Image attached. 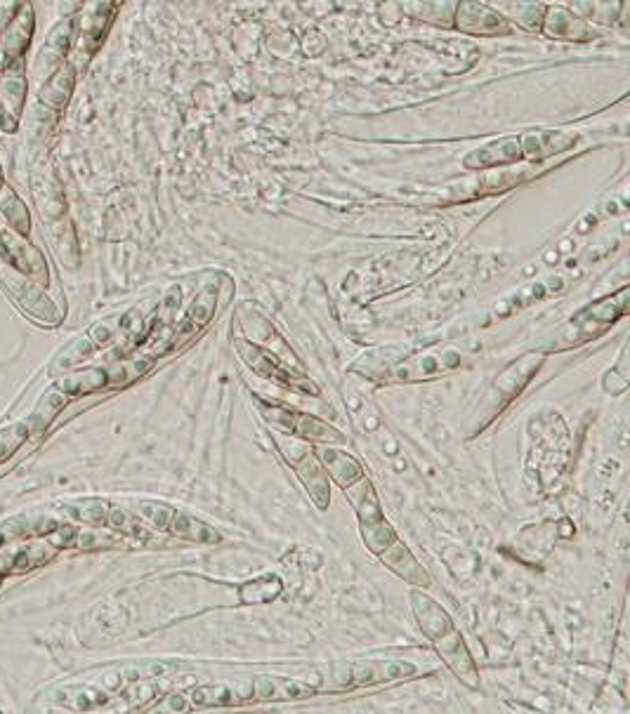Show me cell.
<instances>
[{
  "instance_id": "6da1fadb",
  "label": "cell",
  "mask_w": 630,
  "mask_h": 714,
  "mask_svg": "<svg viewBox=\"0 0 630 714\" xmlns=\"http://www.w3.org/2000/svg\"><path fill=\"white\" fill-rule=\"evenodd\" d=\"M541 363H543L541 354H527L522 356L520 361L510 363V366L498 375L487 396H484V401L479 403L477 429L487 427L496 415H501L505 408H508L510 403L524 392V387H527L529 380L534 378V373L541 368Z\"/></svg>"
},
{
  "instance_id": "7a4b0ae2",
  "label": "cell",
  "mask_w": 630,
  "mask_h": 714,
  "mask_svg": "<svg viewBox=\"0 0 630 714\" xmlns=\"http://www.w3.org/2000/svg\"><path fill=\"white\" fill-rule=\"evenodd\" d=\"M345 495L350 498L354 512H357L359 531H362L366 547L373 554H383L397 540V533L395 528L387 524L378 495L373 491V484L369 479H359L357 484L347 488Z\"/></svg>"
},
{
  "instance_id": "3957f363",
  "label": "cell",
  "mask_w": 630,
  "mask_h": 714,
  "mask_svg": "<svg viewBox=\"0 0 630 714\" xmlns=\"http://www.w3.org/2000/svg\"><path fill=\"white\" fill-rule=\"evenodd\" d=\"M260 413L274 427L286 429L288 434L300 436L305 441H321V444H343L345 441V436L338 434V429H333L328 422L314 418L310 413H298L284 406H269V403H260Z\"/></svg>"
},
{
  "instance_id": "277c9868",
  "label": "cell",
  "mask_w": 630,
  "mask_h": 714,
  "mask_svg": "<svg viewBox=\"0 0 630 714\" xmlns=\"http://www.w3.org/2000/svg\"><path fill=\"white\" fill-rule=\"evenodd\" d=\"M236 349H239L241 359H244L248 366L255 370V373L262 375V378H272L274 382H279V385H284L288 389H295V392L319 396V387L314 385V382L305 380L303 375L288 373V370L281 366V363L274 359V356L269 354L267 349L255 347V345H251V342H246V340L236 342Z\"/></svg>"
},
{
  "instance_id": "5b68a950",
  "label": "cell",
  "mask_w": 630,
  "mask_h": 714,
  "mask_svg": "<svg viewBox=\"0 0 630 714\" xmlns=\"http://www.w3.org/2000/svg\"><path fill=\"white\" fill-rule=\"evenodd\" d=\"M454 17L456 29L470 36H508L513 31L508 17L484 3H458Z\"/></svg>"
},
{
  "instance_id": "8992f818",
  "label": "cell",
  "mask_w": 630,
  "mask_h": 714,
  "mask_svg": "<svg viewBox=\"0 0 630 714\" xmlns=\"http://www.w3.org/2000/svg\"><path fill=\"white\" fill-rule=\"evenodd\" d=\"M432 646H435V651L442 656L446 667L456 674L458 682L468 686V689H479V672H477L475 658L470 656L468 644H465L463 634L458 632L456 627L432 641Z\"/></svg>"
},
{
  "instance_id": "52a82bcc",
  "label": "cell",
  "mask_w": 630,
  "mask_h": 714,
  "mask_svg": "<svg viewBox=\"0 0 630 714\" xmlns=\"http://www.w3.org/2000/svg\"><path fill=\"white\" fill-rule=\"evenodd\" d=\"M413 674H416V667L404 660H362V663L352 665V686L390 684L409 679Z\"/></svg>"
},
{
  "instance_id": "ba28073f",
  "label": "cell",
  "mask_w": 630,
  "mask_h": 714,
  "mask_svg": "<svg viewBox=\"0 0 630 714\" xmlns=\"http://www.w3.org/2000/svg\"><path fill=\"white\" fill-rule=\"evenodd\" d=\"M541 31L550 38H560V41H593L597 38V31L588 22H583L579 15H572L564 5H555V8H546V17H543Z\"/></svg>"
},
{
  "instance_id": "9c48e42d",
  "label": "cell",
  "mask_w": 630,
  "mask_h": 714,
  "mask_svg": "<svg viewBox=\"0 0 630 714\" xmlns=\"http://www.w3.org/2000/svg\"><path fill=\"white\" fill-rule=\"evenodd\" d=\"M409 599H411L413 616H416V623L420 627V632L425 634V639H428L430 644L435 639L442 637V634H446V632L454 630V627H456L449 613H446L444 608L439 606L435 599L428 597L425 592L413 590L409 594Z\"/></svg>"
},
{
  "instance_id": "30bf717a",
  "label": "cell",
  "mask_w": 630,
  "mask_h": 714,
  "mask_svg": "<svg viewBox=\"0 0 630 714\" xmlns=\"http://www.w3.org/2000/svg\"><path fill=\"white\" fill-rule=\"evenodd\" d=\"M522 144L520 137H503L487 144V147L475 149L472 154L463 158V165L468 170H487V168H503V165L522 161Z\"/></svg>"
},
{
  "instance_id": "8fae6325",
  "label": "cell",
  "mask_w": 630,
  "mask_h": 714,
  "mask_svg": "<svg viewBox=\"0 0 630 714\" xmlns=\"http://www.w3.org/2000/svg\"><path fill=\"white\" fill-rule=\"evenodd\" d=\"M461 363V354L446 352V354H420L406 359L402 366H397L395 375L397 380L416 382V380H430L437 375L449 373Z\"/></svg>"
},
{
  "instance_id": "7c38bea8",
  "label": "cell",
  "mask_w": 630,
  "mask_h": 714,
  "mask_svg": "<svg viewBox=\"0 0 630 714\" xmlns=\"http://www.w3.org/2000/svg\"><path fill=\"white\" fill-rule=\"evenodd\" d=\"M378 557L387 568H390L392 573L399 575L404 583H409L413 587H428L432 583L430 573L418 564V559L413 557L411 550L404 545V542L395 540L383 554H378Z\"/></svg>"
},
{
  "instance_id": "4fadbf2b",
  "label": "cell",
  "mask_w": 630,
  "mask_h": 714,
  "mask_svg": "<svg viewBox=\"0 0 630 714\" xmlns=\"http://www.w3.org/2000/svg\"><path fill=\"white\" fill-rule=\"evenodd\" d=\"M251 693L258 700H300L317 696V686H310L298 679L288 677H255L251 684Z\"/></svg>"
},
{
  "instance_id": "5bb4252c",
  "label": "cell",
  "mask_w": 630,
  "mask_h": 714,
  "mask_svg": "<svg viewBox=\"0 0 630 714\" xmlns=\"http://www.w3.org/2000/svg\"><path fill=\"white\" fill-rule=\"evenodd\" d=\"M317 460L321 462V467H324L326 476H331L343 491H347L352 484H357L359 479H364L362 465L345 451H336V448L324 446L317 451Z\"/></svg>"
},
{
  "instance_id": "9a60e30c",
  "label": "cell",
  "mask_w": 630,
  "mask_h": 714,
  "mask_svg": "<svg viewBox=\"0 0 630 714\" xmlns=\"http://www.w3.org/2000/svg\"><path fill=\"white\" fill-rule=\"evenodd\" d=\"M298 479L303 481V486L310 493V498L314 500V505L319 509H326L328 502H331V484H328V476L321 467V462L317 460V455L307 453L293 465Z\"/></svg>"
},
{
  "instance_id": "2e32d148",
  "label": "cell",
  "mask_w": 630,
  "mask_h": 714,
  "mask_svg": "<svg viewBox=\"0 0 630 714\" xmlns=\"http://www.w3.org/2000/svg\"><path fill=\"white\" fill-rule=\"evenodd\" d=\"M520 144H522L524 158L541 161V158L553 156V154H557V151L572 149L576 144V135H569V132L541 130V132H529V135L520 137Z\"/></svg>"
},
{
  "instance_id": "e0dca14e",
  "label": "cell",
  "mask_w": 630,
  "mask_h": 714,
  "mask_svg": "<svg viewBox=\"0 0 630 714\" xmlns=\"http://www.w3.org/2000/svg\"><path fill=\"white\" fill-rule=\"evenodd\" d=\"M74 83H76V69L71 64L62 66V69L55 71V74L50 76V81L43 85L41 95L38 99L45 104V107L62 111L69 104L71 92H74Z\"/></svg>"
},
{
  "instance_id": "ac0fdd59",
  "label": "cell",
  "mask_w": 630,
  "mask_h": 714,
  "mask_svg": "<svg viewBox=\"0 0 630 714\" xmlns=\"http://www.w3.org/2000/svg\"><path fill=\"white\" fill-rule=\"evenodd\" d=\"M168 533H173L175 538L189 540V542H199V545H215L220 542V533L215 531L213 526H208L206 521L192 517V514L185 512H175L173 521H170Z\"/></svg>"
},
{
  "instance_id": "d6986e66",
  "label": "cell",
  "mask_w": 630,
  "mask_h": 714,
  "mask_svg": "<svg viewBox=\"0 0 630 714\" xmlns=\"http://www.w3.org/2000/svg\"><path fill=\"white\" fill-rule=\"evenodd\" d=\"M69 396L62 392L59 387H52L43 394V399L38 401L36 413L26 420V427H29V434H41L50 427V422L57 418V413L67 406Z\"/></svg>"
},
{
  "instance_id": "ffe728a7",
  "label": "cell",
  "mask_w": 630,
  "mask_h": 714,
  "mask_svg": "<svg viewBox=\"0 0 630 714\" xmlns=\"http://www.w3.org/2000/svg\"><path fill=\"white\" fill-rule=\"evenodd\" d=\"M281 592H284V583L277 575H265V578L258 580H248L239 587V601L246 606H260L269 604V601L279 599Z\"/></svg>"
},
{
  "instance_id": "44dd1931",
  "label": "cell",
  "mask_w": 630,
  "mask_h": 714,
  "mask_svg": "<svg viewBox=\"0 0 630 714\" xmlns=\"http://www.w3.org/2000/svg\"><path fill=\"white\" fill-rule=\"evenodd\" d=\"M107 382L109 378L102 368H90V370H81V373L67 375V378L57 382V387L67 396H83V394L97 392V389H102Z\"/></svg>"
},
{
  "instance_id": "7402d4cb",
  "label": "cell",
  "mask_w": 630,
  "mask_h": 714,
  "mask_svg": "<svg viewBox=\"0 0 630 714\" xmlns=\"http://www.w3.org/2000/svg\"><path fill=\"white\" fill-rule=\"evenodd\" d=\"M187 700L192 707H232L239 705L241 698L239 693L234 689H229V686H196L187 693Z\"/></svg>"
},
{
  "instance_id": "603a6c76",
  "label": "cell",
  "mask_w": 630,
  "mask_h": 714,
  "mask_svg": "<svg viewBox=\"0 0 630 714\" xmlns=\"http://www.w3.org/2000/svg\"><path fill=\"white\" fill-rule=\"evenodd\" d=\"M67 512L76 519V524L90 526V528H102L107 526L111 505L100 498H85L76 500L67 507Z\"/></svg>"
},
{
  "instance_id": "cb8c5ba5",
  "label": "cell",
  "mask_w": 630,
  "mask_h": 714,
  "mask_svg": "<svg viewBox=\"0 0 630 714\" xmlns=\"http://www.w3.org/2000/svg\"><path fill=\"white\" fill-rule=\"evenodd\" d=\"M71 31H74V22L67 19V22L57 24L55 29L50 31L48 41H45L43 55H41V66L43 69H55L59 59L67 55L69 45H71Z\"/></svg>"
},
{
  "instance_id": "d4e9b609",
  "label": "cell",
  "mask_w": 630,
  "mask_h": 714,
  "mask_svg": "<svg viewBox=\"0 0 630 714\" xmlns=\"http://www.w3.org/2000/svg\"><path fill=\"white\" fill-rule=\"evenodd\" d=\"M0 194H3L0 196V213L5 215V220H8L22 236L29 234L31 220H29V210L24 208V203L19 201L17 194L10 187H3Z\"/></svg>"
},
{
  "instance_id": "484cf974",
  "label": "cell",
  "mask_w": 630,
  "mask_h": 714,
  "mask_svg": "<svg viewBox=\"0 0 630 714\" xmlns=\"http://www.w3.org/2000/svg\"><path fill=\"white\" fill-rule=\"evenodd\" d=\"M107 528L114 533L128 535V538H137V540H147L149 533L147 528L142 526V521L135 517L133 512H128V509L121 507H111L109 519H107Z\"/></svg>"
},
{
  "instance_id": "4316f807",
  "label": "cell",
  "mask_w": 630,
  "mask_h": 714,
  "mask_svg": "<svg viewBox=\"0 0 630 714\" xmlns=\"http://www.w3.org/2000/svg\"><path fill=\"white\" fill-rule=\"evenodd\" d=\"M501 8L513 12V17H510V19H515V22L520 24L522 29L541 31L543 17H546L548 5H541V3H508V5H501Z\"/></svg>"
},
{
  "instance_id": "83f0119b",
  "label": "cell",
  "mask_w": 630,
  "mask_h": 714,
  "mask_svg": "<svg viewBox=\"0 0 630 714\" xmlns=\"http://www.w3.org/2000/svg\"><path fill=\"white\" fill-rule=\"evenodd\" d=\"M215 312V290L213 288H203L199 297H196L192 309L187 314V330L189 333H196L210 321V316Z\"/></svg>"
},
{
  "instance_id": "f1b7e54d",
  "label": "cell",
  "mask_w": 630,
  "mask_h": 714,
  "mask_svg": "<svg viewBox=\"0 0 630 714\" xmlns=\"http://www.w3.org/2000/svg\"><path fill=\"white\" fill-rule=\"evenodd\" d=\"M95 352V345L93 342L88 340V337H81V340H76V342H71V345L64 349V352H59V356L55 359V363H52V373H62V370H67L74 366L76 361H81L85 359V356H90Z\"/></svg>"
},
{
  "instance_id": "f546056e",
  "label": "cell",
  "mask_w": 630,
  "mask_h": 714,
  "mask_svg": "<svg viewBox=\"0 0 630 714\" xmlns=\"http://www.w3.org/2000/svg\"><path fill=\"white\" fill-rule=\"evenodd\" d=\"M26 439H29V427H26V422H19V425H12L8 429H0V462L10 460L12 455L24 446Z\"/></svg>"
},
{
  "instance_id": "4dcf8cb0",
  "label": "cell",
  "mask_w": 630,
  "mask_h": 714,
  "mask_svg": "<svg viewBox=\"0 0 630 714\" xmlns=\"http://www.w3.org/2000/svg\"><path fill=\"white\" fill-rule=\"evenodd\" d=\"M574 12H581V19H593L600 24H612L616 19V12L621 10V3H576L572 5Z\"/></svg>"
},
{
  "instance_id": "1f68e13d",
  "label": "cell",
  "mask_w": 630,
  "mask_h": 714,
  "mask_svg": "<svg viewBox=\"0 0 630 714\" xmlns=\"http://www.w3.org/2000/svg\"><path fill=\"white\" fill-rule=\"evenodd\" d=\"M189 710H192V705H189L185 693H168L159 703L142 707L137 714H187Z\"/></svg>"
},
{
  "instance_id": "d6a6232c",
  "label": "cell",
  "mask_w": 630,
  "mask_h": 714,
  "mask_svg": "<svg viewBox=\"0 0 630 714\" xmlns=\"http://www.w3.org/2000/svg\"><path fill=\"white\" fill-rule=\"evenodd\" d=\"M142 517L149 521L154 528H159V531H168L170 521L175 517V509L168 505H156V502H144L140 507Z\"/></svg>"
},
{
  "instance_id": "836d02e7",
  "label": "cell",
  "mask_w": 630,
  "mask_h": 714,
  "mask_svg": "<svg viewBox=\"0 0 630 714\" xmlns=\"http://www.w3.org/2000/svg\"><path fill=\"white\" fill-rule=\"evenodd\" d=\"M352 689V665L336 663L331 667V684H326L321 691H345Z\"/></svg>"
},
{
  "instance_id": "e575fe53",
  "label": "cell",
  "mask_w": 630,
  "mask_h": 714,
  "mask_svg": "<svg viewBox=\"0 0 630 714\" xmlns=\"http://www.w3.org/2000/svg\"><path fill=\"white\" fill-rule=\"evenodd\" d=\"M90 335H93V345H107L111 337H114L111 328L104 326V323H100V326H95L93 330H90Z\"/></svg>"
},
{
  "instance_id": "d590c367",
  "label": "cell",
  "mask_w": 630,
  "mask_h": 714,
  "mask_svg": "<svg viewBox=\"0 0 630 714\" xmlns=\"http://www.w3.org/2000/svg\"><path fill=\"white\" fill-rule=\"evenodd\" d=\"M0 128H3L5 132H15V128H17V121L10 116V111L3 109V104H0Z\"/></svg>"
}]
</instances>
